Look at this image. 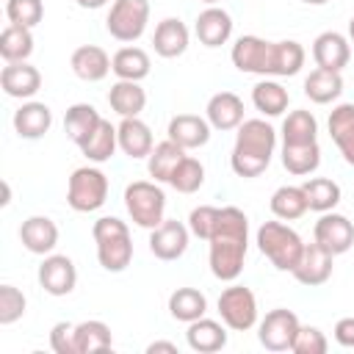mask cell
Returning a JSON list of instances; mask_svg holds the SVG:
<instances>
[{"mask_svg":"<svg viewBox=\"0 0 354 354\" xmlns=\"http://www.w3.org/2000/svg\"><path fill=\"white\" fill-rule=\"evenodd\" d=\"M335 340H337V346H343V348H354V315H346V318H340L337 324H335Z\"/></svg>","mask_w":354,"mask_h":354,"instance_id":"48","label":"cell"},{"mask_svg":"<svg viewBox=\"0 0 354 354\" xmlns=\"http://www.w3.org/2000/svg\"><path fill=\"white\" fill-rule=\"evenodd\" d=\"M301 188H304V196H307V207L315 210V213H329L340 202V185L329 177H310Z\"/></svg>","mask_w":354,"mask_h":354,"instance_id":"40","label":"cell"},{"mask_svg":"<svg viewBox=\"0 0 354 354\" xmlns=\"http://www.w3.org/2000/svg\"><path fill=\"white\" fill-rule=\"evenodd\" d=\"M25 307H28V299H25V293L19 288L0 285V324L3 326L17 324L25 315Z\"/></svg>","mask_w":354,"mask_h":354,"instance_id":"44","label":"cell"},{"mask_svg":"<svg viewBox=\"0 0 354 354\" xmlns=\"http://www.w3.org/2000/svg\"><path fill=\"white\" fill-rule=\"evenodd\" d=\"M210 271L221 282H235L243 271L246 249H249V218L241 207L227 205L218 207L216 230L210 235Z\"/></svg>","mask_w":354,"mask_h":354,"instance_id":"1","label":"cell"},{"mask_svg":"<svg viewBox=\"0 0 354 354\" xmlns=\"http://www.w3.org/2000/svg\"><path fill=\"white\" fill-rule=\"evenodd\" d=\"M152 64H149V55L141 50V47H119L111 58V72L119 77V80H136L141 83L147 75H149Z\"/></svg>","mask_w":354,"mask_h":354,"instance_id":"29","label":"cell"},{"mask_svg":"<svg viewBox=\"0 0 354 354\" xmlns=\"http://www.w3.org/2000/svg\"><path fill=\"white\" fill-rule=\"evenodd\" d=\"M274 149H277V130L266 119H243L235 136L230 166L243 180L260 177L268 169Z\"/></svg>","mask_w":354,"mask_h":354,"instance_id":"2","label":"cell"},{"mask_svg":"<svg viewBox=\"0 0 354 354\" xmlns=\"http://www.w3.org/2000/svg\"><path fill=\"white\" fill-rule=\"evenodd\" d=\"M39 285L50 296H69L77 285V268L66 254H44L39 266Z\"/></svg>","mask_w":354,"mask_h":354,"instance_id":"13","label":"cell"},{"mask_svg":"<svg viewBox=\"0 0 354 354\" xmlns=\"http://www.w3.org/2000/svg\"><path fill=\"white\" fill-rule=\"evenodd\" d=\"M108 199V177L97 166H80L66 183V202L75 213H94Z\"/></svg>","mask_w":354,"mask_h":354,"instance_id":"6","label":"cell"},{"mask_svg":"<svg viewBox=\"0 0 354 354\" xmlns=\"http://www.w3.org/2000/svg\"><path fill=\"white\" fill-rule=\"evenodd\" d=\"M304 47L293 39H282L274 41V53H271V77H293L301 72L304 66Z\"/></svg>","mask_w":354,"mask_h":354,"instance_id":"33","label":"cell"},{"mask_svg":"<svg viewBox=\"0 0 354 354\" xmlns=\"http://www.w3.org/2000/svg\"><path fill=\"white\" fill-rule=\"evenodd\" d=\"M116 147H119L116 127H113L108 119H102V122L97 124V130H94V133L80 144V152H83L91 163H105V160H111V158H113Z\"/></svg>","mask_w":354,"mask_h":354,"instance_id":"35","label":"cell"},{"mask_svg":"<svg viewBox=\"0 0 354 354\" xmlns=\"http://www.w3.org/2000/svg\"><path fill=\"white\" fill-rule=\"evenodd\" d=\"M199 3H207V6H216L218 0H199Z\"/></svg>","mask_w":354,"mask_h":354,"instance_id":"53","label":"cell"},{"mask_svg":"<svg viewBox=\"0 0 354 354\" xmlns=\"http://www.w3.org/2000/svg\"><path fill=\"white\" fill-rule=\"evenodd\" d=\"M185 340H188V348L191 351H199V354H213V351H221L227 346V329H224V321H213V318H196L188 324V332H185Z\"/></svg>","mask_w":354,"mask_h":354,"instance_id":"25","label":"cell"},{"mask_svg":"<svg viewBox=\"0 0 354 354\" xmlns=\"http://www.w3.org/2000/svg\"><path fill=\"white\" fill-rule=\"evenodd\" d=\"M205 119L213 130H238L243 122V100L232 91H218L207 100Z\"/></svg>","mask_w":354,"mask_h":354,"instance_id":"20","label":"cell"},{"mask_svg":"<svg viewBox=\"0 0 354 354\" xmlns=\"http://www.w3.org/2000/svg\"><path fill=\"white\" fill-rule=\"evenodd\" d=\"M124 207H127L133 224H138L144 230H155L166 213V194L158 183L136 180L124 188Z\"/></svg>","mask_w":354,"mask_h":354,"instance_id":"5","label":"cell"},{"mask_svg":"<svg viewBox=\"0 0 354 354\" xmlns=\"http://www.w3.org/2000/svg\"><path fill=\"white\" fill-rule=\"evenodd\" d=\"M149 22V0H113L105 28L116 41H138Z\"/></svg>","mask_w":354,"mask_h":354,"instance_id":"7","label":"cell"},{"mask_svg":"<svg viewBox=\"0 0 354 354\" xmlns=\"http://www.w3.org/2000/svg\"><path fill=\"white\" fill-rule=\"evenodd\" d=\"M282 166L296 174V177H307L321 166V147L318 141L310 144H282Z\"/></svg>","mask_w":354,"mask_h":354,"instance_id":"32","label":"cell"},{"mask_svg":"<svg viewBox=\"0 0 354 354\" xmlns=\"http://www.w3.org/2000/svg\"><path fill=\"white\" fill-rule=\"evenodd\" d=\"M326 348H329V343L318 326H299L293 346H290L293 354H326Z\"/></svg>","mask_w":354,"mask_h":354,"instance_id":"46","label":"cell"},{"mask_svg":"<svg viewBox=\"0 0 354 354\" xmlns=\"http://www.w3.org/2000/svg\"><path fill=\"white\" fill-rule=\"evenodd\" d=\"M155 351H169V354H177V346L169 343V340H155L147 346V354H155Z\"/></svg>","mask_w":354,"mask_h":354,"instance_id":"49","label":"cell"},{"mask_svg":"<svg viewBox=\"0 0 354 354\" xmlns=\"http://www.w3.org/2000/svg\"><path fill=\"white\" fill-rule=\"evenodd\" d=\"M329 136L340 149L343 160L354 166V102H340L329 113Z\"/></svg>","mask_w":354,"mask_h":354,"instance_id":"26","label":"cell"},{"mask_svg":"<svg viewBox=\"0 0 354 354\" xmlns=\"http://www.w3.org/2000/svg\"><path fill=\"white\" fill-rule=\"evenodd\" d=\"M100 122H102V116H100V111H97L94 105H88V102H75V105L66 108L64 133H66V138H69L72 144L80 147V144L97 130Z\"/></svg>","mask_w":354,"mask_h":354,"instance_id":"28","label":"cell"},{"mask_svg":"<svg viewBox=\"0 0 354 354\" xmlns=\"http://www.w3.org/2000/svg\"><path fill=\"white\" fill-rule=\"evenodd\" d=\"M169 185H171L177 194H194V191H199V188L205 185V166H202L196 158L185 155V158L177 163V169L171 171Z\"/></svg>","mask_w":354,"mask_h":354,"instance_id":"42","label":"cell"},{"mask_svg":"<svg viewBox=\"0 0 354 354\" xmlns=\"http://www.w3.org/2000/svg\"><path fill=\"white\" fill-rule=\"evenodd\" d=\"M301 3H307V6H324V3H329V0H301Z\"/></svg>","mask_w":354,"mask_h":354,"instance_id":"52","label":"cell"},{"mask_svg":"<svg viewBox=\"0 0 354 354\" xmlns=\"http://www.w3.org/2000/svg\"><path fill=\"white\" fill-rule=\"evenodd\" d=\"M6 17L11 25L36 28L44 17V3L41 0H6Z\"/></svg>","mask_w":354,"mask_h":354,"instance_id":"43","label":"cell"},{"mask_svg":"<svg viewBox=\"0 0 354 354\" xmlns=\"http://www.w3.org/2000/svg\"><path fill=\"white\" fill-rule=\"evenodd\" d=\"M91 238L97 243V260L105 271L119 274L130 266L133 260V238L130 230L122 218L116 216H102L91 227Z\"/></svg>","mask_w":354,"mask_h":354,"instance_id":"3","label":"cell"},{"mask_svg":"<svg viewBox=\"0 0 354 354\" xmlns=\"http://www.w3.org/2000/svg\"><path fill=\"white\" fill-rule=\"evenodd\" d=\"M169 313H171L174 321L191 324V321H196V318H202L207 313V299L196 288H177L169 296Z\"/></svg>","mask_w":354,"mask_h":354,"instance_id":"37","label":"cell"},{"mask_svg":"<svg viewBox=\"0 0 354 354\" xmlns=\"http://www.w3.org/2000/svg\"><path fill=\"white\" fill-rule=\"evenodd\" d=\"M166 133L183 149H199L210 141V122L205 116H196V113H177L169 119Z\"/></svg>","mask_w":354,"mask_h":354,"instance_id":"17","label":"cell"},{"mask_svg":"<svg viewBox=\"0 0 354 354\" xmlns=\"http://www.w3.org/2000/svg\"><path fill=\"white\" fill-rule=\"evenodd\" d=\"M257 249L271 260L277 271H293L304 252V241L293 227L282 224V218L263 221L257 230Z\"/></svg>","mask_w":354,"mask_h":354,"instance_id":"4","label":"cell"},{"mask_svg":"<svg viewBox=\"0 0 354 354\" xmlns=\"http://www.w3.org/2000/svg\"><path fill=\"white\" fill-rule=\"evenodd\" d=\"M108 105L111 111H116L122 119L127 116H141L144 105H147V91L141 88V83L136 80H116L108 91Z\"/></svg>","mask_w":354,"mask_h":354,"instance_id":"27","label":"cell"},{"mask_svg":"<svg viewBox=\"0 0 354 354\" xmlns=\"http://www.w3.org/2000/svg\"><path fill=\"white\" fill-rule=\"evenodd\" d=\"M116 136H119V149L127 155V158H133V160H138V158H147L149 152H152V130H149V124L147 122H141L138 116H127V119H122L119 124H116Z\"/></svg>","mask_w":354,"mask_h":354,"instance_id":"23","label":"cell"},{"mask_svg":"<svg viewBox=\"0 0 354 354\" xmlns=\"http://www.w3.org/2000/svg\"><path fill=\"white\" fill-rule=\"evenodd\" d=\"M271 53H274V41H266L260 36H241L232 44L230 58L238 72L271 77Z\"/></svg>","mask_w":354,"mask_h":354,"instance_id":"10","label":"cell"},{"mask_svg":"<svg viewBox=\"0 0 354 354\" xmlns=\"http://www.w3.org/2000/svg\"><path fill=\"white\" fill-rule=\"evenodd\" d=\"M194 33H196L199 44H205V47H221L232 36V17L224 8H218V6H207L205 11H199L196 25H194Z\"/></svg>","mask_w":354,"mask_h":354,"instance_id":"19","label":"cell"},{"mask_svg":"<svg viewBox=\"0 0 354 354\" xmlns=\"http://www.w3.org/2000/svg\"><path fill=\"white\" fill-rule=\"evenodd\" d=\"M80 8H88V11H97V8H102L108 0H75Z\"/></svg>","mask_w":354,"mask_h":354,"instance_id":"50","label":"cell"},{"mask_svg":"<svg viewBox=\"0 0 354 354\" xmlns=\"http://www.w3.org/2000/svg\"><path fill=\"white\" fill-rule=\"evenodd\" d=\"M188 28L183 19L177 17H166L158 22L155 33H152V47L160 58H177L188 50Z\"/></svg>","mask_w":354,"mask_h":354,"instance_id":"24","label":"cell"},{"mask_svg":"<svg viewBox=\"0 0 354 354\" xmlns=\"http://www.w3.org/2000/svg\"><path fill=\"white\" fill-rule=\"evenodd\" d=\"M188 238H191V230L183 221L163 218L155 230H149V252L163 263L180 260L188 249Z\"/></svg>","mask_w":354,"mask_h":354,"instance_id":"12","label":"cell"},{"mask_svg":"<svg viewBox=\"0 0 354 354\" xmlns=\"http://www.w3.org/2000/svg\"><path fill=\"white\" fill-rule=\"evenodd\" d=\"M75 326L69 321H58L50 329V348L55 354H77V343H75Z\"/></svg>","mask_w":354,"mask_h":354,"instance_id":"47","label":"cell"},{"mask_svg":"<svg viewBox=\"0 0 354 354\" xmlns=\"http://www.w3.org/2000/svg\"><path fill=\"white\" fill-rule=\"evenodd\" d=\"M69 66H72L75 77H80L86 83H100L111 72V55L97 44H80L72 53Z\"/></svg>","mask_w":354,"mask_h":354,"instance_id":"22","label":"cell"},{"mask_svg":"<svg viewBox=\"0 0 354 354\" xmlns=\"http://www.w3.org/2000/svg\"><path fill=\"white\" fill-rule=\"evenodd\" d=\"M348 41H351V44H354V17H351V19H348Z\"/></svg>","mask_w":354,"mask_h":354,"instance_id":"51","label":"cell"},{"mask_svg":"<svg viewBox=\"0 0 354 354\" xmlns=\"http://www.w3.org/2000/svg\"><path fill=\"white\" fill-rule=\"evenodd\" d=\"M0 86L14 100H30L41 88V72L28 61L6 64L0 72Z\"/></svg>","mask_w":354,"mask_h":354,"instance_id":"16","label":"cell"},{"mask_svg":"<svg viewBox=\"0 0 354 354\" xmlns=\"http://www.w3.org/2000/svg\"><path fill=\"white\" fill-rule=\"evenodd\" d=\"M318 141V122L310 111H290L282 122V144H310Z\"/></svg>","mask_w":354,"mask_h":354,"instance_id":"41","label":"cell"},{"mask_svg":"<svg viewBox=\"0 0 354 354\" xmlns=\"http://www.w3.org/2000/svg\"><path fill=\"white\" fill-rule=\"evenodd\" d=\"M75 343H77V354H97V351H108L113 346V335L111 326L105 321H80L75 326Z\"/></svg>","mask_w":354,"mask_h":354,"instance_id":"38","label":"cell"},{"mask_svg":"<svg viewBox=\"0 0 354 354\" xmlns=\"http://www.w3.org/2000/svg\"><path fill=\"white\" fill-rule=\"evenodd\" d=\"M304 94H307L315 105H329V102H335V100L343 94V77H340V72L315 66V69L304 77Z\"/></svg>","mask_w":354,"mask_h":354,"instance_id":"30","label":"cell"},{"mask_svg":"<svg viewBox=\"0 0 354 354\" xmlns=\"http://www.w3.org/2000/svg\"><path fill=\"white\" fill-rule=\"evenodd\" d=\"M185 158V149L180 144H174L171 138L160 141L152 147V152L147 155V171L155 183H169L171 171L177 169V163Z\"/></svg>","mask_w":354,"mask_h":354,"instance_id":"31","label":"cell"},{"mask_svg":"<svg viewBox=\"0 0 354 354\" xmlns=\"http://www.w3.org/2000/svg\"><path fill=\"white\" fill-rule=\"evenodd\" d=\"M50 127H53V111H50V105H44V102L28 100V102H22V105L14 111V130H17L19 138L36 141V138H41Z\"/></svg>","mask_w":354,"mask_h":354,"instance_id":"21","label":"cell"},{"mask_svg":"<svg viewBox=\"0 0 354 354\" xmlns=\"http://www.w3.org/2000/svg\"><path fill=\"white\" fill-rule=\"evenodd\" d=\"M19 241L30 254H53L58 243V227L50 216H28L19 227Z\"/></svg>","mask_w":354,"mask_h":354,"instance_id":"18","label":"cell"},{"mask_svg":"<svg viewBox=\"0 0 354 354\" xmlns=\"http://www.w3.org/2000/svg\"><path fill=\"white\" fill-rule=\"evenodd\" d=\"M218 315L227 329L246 332L257 324V299L246 285H230L218 296Z\"/></svg>","mask_w":354,"mask_h":354,"instance_id":"8","label":"cell"},{"mask_svg":"<svg viewBox=\"0 0 354 354\" xmlns=\"http://www.w3.org/2000/svg\"><path fill=\"white\" fill-rule=\"evenodd\" d=\"M332 260L335 257L313 241V243H304V252H301V257H299V263L290 274H293L296 282H301L307 288H318L332 277Z\"/></svg>","mask_w":354,"mask_h":354,"instance_id":"14","label":"cell"},{"mask_svg":"<svg viewBox=\"0 0 354 354\" xmlns=\"http://www.w3.org/2000/svg\"><path fill=\"white\" fill-rule=\"evenodd\" d=\"M252 102H254V108H257L263 116H282V113L288 111L290 94H288V88H285L282 83L266 77V80L254 83V88H252Z\"/></svg>","mask_w":354,"mask_h":354,"instance_id":"34","label":"cell"},{"mask_svg":"<svg viewBox=\"0 0 354 354\" xmlns=\"http://www.w3.org/2000/svg\"><path fill=\"white\" fill-rule=\"evenodd\" d=\"M313 241L318 246H324L332 257L346 254L354 246V224L343 216V213H321V218L313 227Z\"/></svg>","mask_w":354,"mask_h":354,"instance_id":"11","label":"cell"},{"mask_svg":"<svg viewBox=\"0 0 354 354\" xmlns=\"http://www.w3.org/2000/svg\"><path fill=\"white\" fill-rule=\"evenodd\" d=\"M216 218H218V207L213 205H199L188 213V230L191 235H196L199 241H210L213 230H216Z\"/></svg>","mask_w":354,"mask_h":354,"instance_id":"45","label":"cell"},{"mask_svg":"<svg viewBox=\"0 0 354 354\" xmlns=\"http://www.w3.org/2000/svg\"><path fill=\"white\" fill-rule=\"evenodd\" d=\"M33 53V33L25 25H6L0 33V55L6 64L14 61H28Z\"/></svg>","mask_w":354,"mask_h":354,"instance_id":"39","label":"cell"},{"mask_svg":"<svg viewBox=\"0 0 354 354\" xmlns=\"http://www.w3.org/2000/svg\"><path fill=\"white\" fill-rule=\"evenodd\" d=\"M299 326L301 324L293 310L277 307V310L266 313V318L257 324V340L266 351H290Z\"/></svg>","mask_w":354,"mask_h":354,"instance_id":"9","label":"cell"},{"mask_svg":"<svg viewBox=\"0 0 354 354\" xmlns=\"http://www.w3.org/2000/svg\"><path fill=\"white\" fill-rule=\"evenodd\" d=\"M268 205H271V213L277 218H282V221H296V218H301L310 210L301 185H279L271 194V202Z\"/></svg>","mask_w":354,"mask_h":354,"instance_id":"36","label":"cell"},{"mask_svg":"<svg viewBox=\"0 0 354 354\" xmlns=\"http://www.w3.org/2000/svg\"><path fill=\"white\" fill-rule=\"evenodd\" d=\"M351 58V41L337 33V30H324L315 36L313 41V61L321 69H332V72H343V66H348Z\"/></svg>","mask_w":354,"mask_h":354,"instance_id":"15","label":"cell"}]
</instances>
